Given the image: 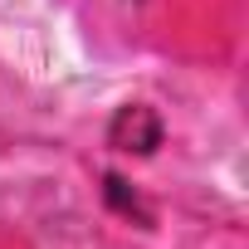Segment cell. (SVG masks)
<instances>
[{
	"label": "cell",
	"mask_w": 249,
	"mask_h": 249,
	"mask_svg": "<svg viewBox=\"0 0 249 249\" xmlns=\"http://www.w3.org/2000/svg\"><path fill=\"white\" fill-rule=\"evenodd\" d=\"M107 142H112L117 152H137V157H147V152L161 147V117H157L147 103H127V107H117L112 127H107Z\"/></svg>",
	"instance_id": "obj_1"
},
{
	"label": "cell",
	"mask_w": 249,
	"mask_h": 249,
	"mask_svg": "<svg viewBox=\"0 0 249 249\" xmlns=\"http://www.w3.org/2000/svg\"><path fill=\"white\" fill-rule=\"evenodd\" d=\"M103 191H107V200H112V205H117L122 215H137L142 225L152 220V210H147V205H142V200H137V196L127 191V181H122V176H107V181H103Z\"/></svg>",
	"instance_id": "obj_2"
}]
</instances>
